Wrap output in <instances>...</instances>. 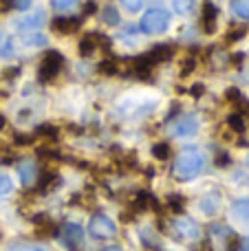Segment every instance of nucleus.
<instances>
[{"instance_id":"obj_1","label":"nucleus","mask_w":249,"mask_h":251,"mask_svg":"<svg viewBox=\"0 0 249 251\" xmlns=\"http://www.w3.org/2000/svg\"><path fill=\"white\" fill-rule=\"evenodd\" d=\"M205 163L207 161L203 156V152H199V150L183 152L174 163V178H179V181H192L194 176H199L205 170Z\"/></svg>"},{"instance_id":"obj_2","label":"nucleus","mask_w":249,"mask_h":251,"mask_svg":"<svg viewBox=\"0 0 249 251\" xmlns=\"http://www.w3.org/2000/svg\"><path fill=\"white\" fill-rule=\"evenodd\" d=\"M170 26V13L166 9H148L141 18V29L146 33H163Z\"/></svg>"},{"instance_id":"obj_3","label":"nucleus","mask_w":249,"mask_h":251,"mask_svg":"<svg viewBox=\"0 0 249 251\" xmlns=\"http://www.w3.org/2000/svg\"><path fill=\"white\" fill-rule=\"evenodd\" d=\"M64 66V57L60 55L57 51H47L40 60V66H38V77L40 82H51L55 79V75L62 71Z\"/></svg>"},{"instance_id":"obj_4","label":"nucleus","mask_w":249,"mask_h":251,"mask_svg":"<svg viewBox=\"0 0 249 251\" xmlns=\"http://www.w3.org/2000/svg\"><path fill=\"white\" fill-rule=\"evenodd\" d=\"M88 229H91V236L97 240H108L113 238L115 234H117V227H115V223L110 221L108 216H104V214H95V216L91 218V225H88Z\"/></svg>"},{"instance_id":"obj_5","label":"nucleus","mask_w":249,"mask_h":251,"mask_svg":"<svg viewBox=\"0 0 249 251\" xmlns=\"http://www.w3.org/2000/svg\"><path fill=\"white\" fill-rule=\"evenodd\" d=\"M79 55L82 57H88L93 55L95 51H100V49H106V51H110V40L106 38L104 33H97V31H93V33L84 35L82 40H79Z\"/></svg>"},{"instance_id":"obj_6","label":"nucleus","mask_w":249,"mask_h":251,"mask_svg":"<svg viewBox=\"0 0 249 251\" xmlns=\"http://www.w3.org/2000/svg\"><path fill=\"white\" fill-rule=\"evenodd\" d=\"M172 231H174V236L179 240H199L201 238L199 225L194 221H190V218H176V221L172 223Z\"/></svg>"},{"instance_id":"obj_7","label":"nucleus","mask_w":249,"mask_h":251,"mask_svg":"<svg viewBox=\"0 0 249 251\" xmlns=\"http://www.w3.org/2000/svg\"><path fill=\"white\" fill-rule=\"evenodd\" d=\"M62 238H64V245L71 251H82V247H84V229L79 225H75V223L64 225V229H62Z\"/></svg>"},{"instance_id":"obj_8","label":"nucleus","mask_w":249,"mask_h":251,"mask_svg":"<svg viewBox=\"0 0 249 251\" xmlns=\"http://www.w3.org/2000/svg\"><path fill=\"white\" fill-rule=\"evenodd\" d=\"M221 203H223V196H221L219 190H210L199 199V209H201L203 216H214L219 214L221 209Z\"/></svg>"},{"instance_id":"obj_9","label":"nucleus","mask_w":249,"mask_h":251,"mask_svg":"<svg viewBox=\"0 0 249 251\" xmlns=\"http://www.w3.org/2000/svg\"><path fill=\"white\" fill-rule=\"evenodd\" d=\"M197 130H199L197 117L176 119V122L170 126V134H172V137H194V134H197Z\"/></svg>"},{"instance_id":"obj_10","label":"nucleus","mask_w":249,"mask_h":251,"mask_svg":"<svg viewBox=\"0 0 249 251\" xmlns=\"http://www.w3.org/2000/svg\"><path fill=\"white\" fill-rule=\"evenodd\" d=\"M216 16H219V11H216V7L212 2H205L201 9V29L203 33L212 35L216 31Z\"/></svg>"},{"instance_id":"obj_11","label":"nucleus","mask_w":249,"mask_h":251,"mask_svg":"<svg viewBox=\"0 0 249 251\" xmlns=\"http://www.w3.org/2000/svg\"><path fill=\"white\" fill-rule=\"evenodd\" d=\"M79 25H82V20H79V18H64V16L55 18V20L51 22L53 31H55L57 35H71V33H75V31L79 29Z\"/></svg>"},{"instance_id":"obj_12","label":"nucleus","mask_w":249,"mask_h":251,"mask_svg":"<svg viewBox=\"0 0 249 251\" xmlns=\"http://www.w3.org/2000/svg\"><path fill=\"white\" fill-rule=\"evenodd\" d=\"M57 181H60L57 172H53V170H44L38 178V190L35 192H38V194H49V192L57 185Z\"/></svg>"},{"instance_id":"obj_13","label":"nucleus","mask_w":249,"mask_h":251,"mask_svg":"<svg viewBox=\"0 0 249 251\" xmlns=\"http://www.w3.org/2000/svg\"><path fill=\"white\" fill-rule=\"evenodd\" d=\"M18 174H20V181L25 183V185H31L35 174H38V168H35V163L31 159H25L18 163Z\"/></svg>"},{"instance_id":"obj_14","label":"nucleus","mask_w":249,"mask_h":251,"mask_svg":"<svg viewBox=\"0 0 249 251\" xmlns=\"http://www.w3.org/2000/svg\"><path fill=\"white\" fill-rule=\"evenodd\" d=\"M232 218L249 227V199H241L232 205Z\"/></svg>"},{"instance_id":"obj_15","label":"nucleus","mask_w":249,"mask_h":251,"mask_svg":"<svg viewBox=\"0 0 249 251\" xmlns=\"http://www.w3.org/2000/svg\"><path fill=\"white\" fill-rule=\"evenodd\" d=\"M0 57H2V60H13V57H16L13 40L9 38L4 31H0Z\"/></svg>"},{"instance_id":"obj_16","label":"nucleus","mask_w":249,"mask_h":251,"mask_svg":"<svg viewBox=\"0 0 249 251\" xmlns=\"http://www.w3.org/2000/svg\"><path fill=\"white\" fill-rule=\"evenodd\" d=\"M42 22H44V13L38 11V13H33V16H26V18H22V20H18V29L20 31L38 29V26H42Z\"/></svg>"},{"instance_id":"obj_17","label":"nucleus","mask_w":249,"mask_h":251,"mask_svg":"<svg viewBox=\"0 0 249 251\" xmlns=\"http://www.w3.org/2000/svg\"><path fill=\"white\" fill-rule=\"evenodd\" d=\"M146 55H148L154 64H159V62H166L168 57H172V49L170 47H152Z\"/></svg>"},{"instance_id":"obj_18","label":"nucleus","mask_w":249,"mask_h":251,"mask_svg":"<svg viewBox=\"0 0 249 251\" xmlns=\"http://www.w3.org/2000/svg\"><path fill=\"white\" fill-rule=\"evenodd\" d=\"M57 134H60V130L51 124H42V126H38V130H35V137L44 139V141H55Z\"/></svg>"},{"instance_id":"obj_19","label":"nucleus","mask_w":249,"mask_h":251,"mask_svg":"<svg viewBox=\"0 0 249 251\" xmlns=\"http://www.w3.org/2000/svg\"><path fill=\"white\" fill-rule=\"evenodd\" d=\"M119 69H122V64H119L115 57H110V60H104L100 62V73L101 75H117Z\"/></svg>"},{"instance_id":"obj_20","label":"nucleus","mask_w":249,"mask_h":251,"mask_svg":"<svg viewBox=\"0 0 249 251\" xmlns=\"http://www.w3.org/2000/svg\"><path fill=\"white\" fill-rule=\"evenodd\" d=\"M101 20H104L108 26H117V25H119V13H117V9H115L113 4L104 7V11H101Z\"/></svg>"},{"instance_id":"obj_21","label":"nucleus","mask_w":249,"mask_h":251,"mask_svg":"<svg viewBox=\"0 0 249 251\" xmlns=\"http://www.w3.org/2000/svg\"><path fill=\"white\" fill-rule=\"evenodd\" d=\"M232 11L243 20H249V0H232Z\"/></svg>"},{"instance_id":"obj_22","label":"nucleus","mask_w":249,"mask_h":251,"mask_svg":"<svg viewBox=\"0 0 249 251\" xmlns=\"http://www.w3.org/2000/svg\"><path fill=\"white\" fill-rule=\"evenodd\" d=\"M194 7H197V0H174V9L181 16H190L194 11Z\"/></svg>"},{"instance_id":"obj_23","label":"nucleus","mask_w":249,"mask_h":251,"mask_svg":"<svg viewBox=\"0 0 249 251\" xmlns=\"http://www.w3.org/2000/svg\"><path fill=\"white\" fill-rule=\"evenodd\" d=\"M170 154H172V150H170V146H168V143H154V146H152V156H154V159L166 161V159H170Z\"/></svg>"},{"instance_id":"obj_24","label":"nucleus","mask_w":249,"mask_h":251,"mask_svg":"<svg viewBox=\"0 0 249 251\" xmlns=\"http://www.w3.org/2000/svg\"><path fill=\"white\" fill-rule=\"evenodd\" d=\"M166 205H168V209H172V212H181V209L185 207V199L179 194H172V196H168Z\"/></svg>"},{"instance_id":"obj_25","label":"nucleus","mask_w":249,"mask_h":251,"mask_svg":"<svg viewBox=\"0 0 249 251\" xmlns=\"http://www.w3.org/2000/svg\"><path fill=\"white\" fill-rule=\"evenodd\" d=\"M11 192H13L11 176H7V174H0V199H2V196H9Z\"/></svg>"},{"instance_id":"obj_26","label":"nucleus","mask_w":249,"mask_h":251,"mask_svg":"<svg viewBox=\"0 0 249 251\" xmlns=\"http://www.w3.org/2000/svg\"><path fill=\"white\" fill-rule=\"evenodd\" d=\"M197 69V57H185L183 62H181V71H179V75L181 77H188L192 71Z\"/></svg>"},{"instance_id":"obj_27","label":"nucleus","mask_w":249,"mask_h":251,"mask_svg":"<svg viewBox=\"0 0 249 251\" xmlns=\"http://www.w3.org/2000/svg\"><path fill=\"white\" fill-rule=\"evenodd\" d=\"M227 124L234 132H243V130H245V119H243V115H232V117L227 119Z\"/></svg>"},{"instance_id":"obj_28","label":"nucleus","mask_w":249,"mask_h":251,"mask_svg":"<svg viewBox=\"0 0 249 251\" xmlns=\"http://www.w3.org/2000/svg\"><path fill=\"white\" fill-rule=\"evenodd\" d=\"M77 2L79 0H51V4L57 9V11H69V9H73Z\"/></svg>"},{"instance_id":"obj_29","label":"nucleus","mask_w":249,"mask_h":251,"mask_svg":"<svg viewBox=\"0 0 249 251\" xmlns=\"http://www.w3.org/2000/svg\"><path fill=\"white\" fill-rule=\"evenodd\" d=\"M22 42L29 44V47H44V44H47V38H42V35H25Z\"/></svg>"},{"instance_id":"obj_30","label":"nucleus","mask_w":249,"mask_h":251,"mask_svg":"<svg viewBox=\"0 0 249 251\" xmlns=\"http://www.w3.org/2000/svg\"><path fill=\"white\" fill-rule=\"evenodd\" d=\"M245 33H247L245 29H234V31H229V33L225 35V42H227V44L238 42V40H243V38H245Z\"/></svg>"},{"instance_id":"obj_31","label":"nucleus","mask_w":249,"mask_h":251,"mask_svg":"<svg viewBox=\"0 0 249 251\" xmlns=\"http://www.w3.org/2000/svg\"><path fill=\"white\" fill-rule=\"evenodd\" d=\"M7 251H49V249L42 247V245H13V247Z\"/></svg>"},{"instance_id":"obj_32","label":"nucleus","mask_w":249,"mask_h":251,"mask_svg":"<svg viewBox=\"0 0 249 251\" xmlns=\"http://www.w3.org/2000/svg\"><path fill=\"white\" fill-rule=\"evenodd\" d=\"M122 2H124V7H126L128 11H139V9L144 7L146 0H122Z\"/></svg>"},{"instance_id":"obj_33","label":"nucleus","mask_w":249,"mask_h":251,"mask_svg":"<svg viewBox=\"0 0 249 251\" xmlns=\"http://www.w3.org/2000/svg\"><path fill=\"white\" fill-rule=\"evenodd\" d=\"M225 97H227L229 101H234V104H236V106H238V104H241V101H243V95H241V93L236 91V88H229V91L225 93Z\"/></svg>"},{"instance_id":"obj_34","label":"nucleus","mask_w":249,"mask_h":251,"mask_svg":"<svg viewBox=\"0 0 249 251\" xmlns=\"http://www.w3.org/2000/svg\"><path fill=\"white\" fill-rule=\"evenodd\" d=\"M95 11H97V4L93 2V0H91V2H86V4H84V16H93V13H95Z\"/></svg>"},{"instance_id":"obj_35","label":"nucleus","mask_w":249,"mask_h":251,"mask_svg":"<svg viewBox=\"0 0 249 251\" xmlns=\"http://www.w3.org/2000/svg\"><path fill=\"white\" fill-rule=\"evenodd\" d=\"M11 4L13 7H18V9H29L31 0H11Z\"/></svg>"},{"instance_id":"obj_36","label":"nucleus","mask_w":249,"mask_h":251,"mask_svg":"<svg viewBox=\"0 0 249 251\" xmlns=\"http://www.w3.org/2000/svg\"><path fill=\"white\" fill-rule=\"evenodd\" d=\"M16 143L26 146V143H31V137H26V134H16Z\"/></svg>"},{"instance_id":"obj_37","label":"nucleus","mask_w":249,"mask_h":251,"mask_svg":"<svg viewBox=\"0 0 249 251\" xmlns=\"http://www.w3.org/2000/svg\"><path fill=\"white\" fill-rule=\"evenodd\" d=\"M13 4H11V0H0V11H9Z\"/></svg>"},{"instance_id":"obj_38","label":"nucleus","mask_w":249,"mask_h":251,"mask_svg":"<svg viewBox=\"0 0 249 251\" xmlns=\"http://www.w3.org/2000/svg\"><path fill=\"white\" fill-rule=\"evenodd\" d=\"M227 161H229L227 154H221V156H219V165H227Z\"/></svg>"},{"instance_id":"obj_39","label":"nucleus","mask_w":249,"mask_h":251,"mask_svg":"<svg viewBox=\"0 0 249 251\" xmlns=\"http://www.w3.org/2000/svg\"><path fill=\"white\" fill-rule=\"evenodd\" d=\"M101 251H124V249L117 247V245H113V247H106V249H101Z\"/></svg>"},{"instance_id":"obj_40","label":"nucleus","mask_w":249,"mask_h":251,"mask_svg":"<svg viewBox=\"0 0 249 251\" xmlns=\"http://www.w3.org/2000/svg\"><path fill=\"white\" fill-rule=\"evenodd\" d=\"M4 124H7V119H4V115H0V130L4 128Z\"/></svg>"},{"instance_id":"obj_41","label":"nucleus","mask_w":249,"mask_h":251,"mask_svg":"<svg viewBox=\"0 0 249 251\" xmlns=\"http://www.w3.org/2000/svg\"><path fill=\"white\" fill-rule=\"evenodd\" d=\"M243 251H249V240H247V243H245V249H243Z\"/></svg>"},{"instance_id":"obj_42","label":"nucleus","mask_w":249,"mask_h":251,"mask_svg":"<svg viewBox=\"0 0 249 251\" xmlns=\"http://www.w3.org/2000/svg\"><path fill=\"white\" fill-rule=\"evenodd\" d=\"M245 163H247V165H249V154H247V159H245Z\"/></svg>"},{"instance_id":"obj_43","label":"nucleus","mask_w":249,"mask_h":251,"mask_svg":"<svg viewBox=\"0 0 249 251\" xmlns=\"http://www.w3.org/2000/svg\"><path fill=\"white\" fill-rule=\"evenodd\" d=\"M203 251H207V249H203Z\"/></svg>"}]
</instances>
